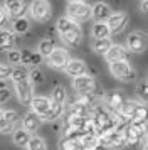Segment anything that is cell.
<instances>
[{"label": "cell", "mask_w": 148, "mask_h": 150, "mask_svg": "<svg viewBox=\"0 0 148 150\" xmlns=\"http://www.w3.org/2000/svg\"><path fill=\"white\" fill-rule=\"evenodd\" d=\"M147 140H148V133H147Z\"/></svg>", "instance_id": "cell-43"}, {"label": "cell", "mask_w": 148, "mask_h": 150, "mask_svg": "<svg viewBox=\"0 0 148 150\" xmlns=\"http://www.w3.org/2000/svg\"><path fill=\"white\" fill-rule=\"evenodd\" d=\"M61 113H62V105H59V103H56L51 100V108H49V113H47L42 120H47V122H52V120H57L61 116Z\"/></svg>", "instance_id": "cell-25"}, {"label": "cell", "mask_w": 148, "mask_h": 150, "mask_svg": "<svg viewBox=\"0 0 148 150\" xmlns=\"http://www.w3.org/2000/svg\"><path fill=\"white\" fill-rule=\"evenodd\" d=\"M111 15H113V14H111L109 5L103 4V2H98V4L93 7V19L96 22H108Z\"/></svg>", "instance_id": "cell-15"}, {"label": "cell", "mask_w": 148, "mask_h": 150, "mask_svg": "<svg viewBox=\"0 0 148 150\" xmlns=\"http://www.w3.org/2000/svg\"><path fill=\"white\" fill-rule=\"evenodd\" d=\"M42 61V56L39 52H34V51H29V49H24L22 51V66L27 68V66H37Z\"/></svg>", "instance_id": "cell-18"}, {"label": "cell", "mask_w": 148, "mask_h": 150, "mask_svg": "<svg viewBox=\"0 0 148 150\" xmlns=\"http://www.w3.org/2000/svg\"><path fill=\"white\" fill-rule=\"evenodd\" d=\"M13 46H15V37H13L12 32H7L5 29H2V34H0V47L2 51H13Z\"/></svg>", "instance_id": "cell-22"}, {"label": "cell", "mask_w": 148, "mask_h": 150, "mask_svg": "<svg viewBox=\"0 0 148 150\" xmlns=\"http://www.w3.org/2000/svg\"><path fill=\"white\" fill-rule=\"evenodd\" d=\"M111 34L108 22H96L93 25V37L94 39H108Z\"/></svg>", "instance_id": "cell-23"}, {"label": "cell", "mask_w": 148, "mask_h": 150, "mask_svg": "<svg viewBox=\"0 0 148 150\" xmlns=\"http://www.w3.org/2000/svg\"><path fill=\"white\" fill-rule=\"evenodd\" d=\"M111 47H113V44H111L109 39H94L93 41V51H96L98 54L106 56Z\"/></svg>", "instance_id": "cell-24"}, {"label": "cell", "mask_w": 148, "mask_h": 150, "mask_svg": "<svg viewBox=\"0 0 148 150\" xmlns=\"http://www.w3.org/2000/svg\"><path fill=\"white\" fill-rule=\"evenodd\" d=\"M12 74H13L12 66H7V64L0 66V78H2V81H7V78H12Z\"/></svg>", "instance_id": "cell-36"}, {"label": "cell", "mask_w": 148, "mask_h": 150, "mask_svg": "<svg viewBox=\"0 0 148 150\" xmlns=\"http://www.w3.org/2000/svg\"><path fill=\"white\" fill-rule=\"evenodd\" d=\"M30 14L37 22H47L51 19V4L44 0H35L30 5Z\"/></svg>", "instance_id": "cell-6"}, {"label": "cell", "mask_w": 148, "mask_h": 150, "mask_svg": "<svg viewBox=\"0 0 148 150\" xmlns=\"http://www.w3.org/2000/svg\"><path fill=\"white\" fill-rule=\"evenodd\" d=\"M7 10H8V17H15V19H22L24 17V10H25V4L20 0H12L5 4Z\"/></svg>", "instance_id": "cell-19"}, {"label": "cell", "mask_w": 148, "mask_h": 150, "mask_svg": "<svg viewBox=\"0 0 148 150\" xmlns=\"http://www.w3.org/2000/svg\"><path fill=\"white\" fill-rule=\"evenodd\" d=\"M54 42L51 41V39H42V41L39 42V54L40 56H46V57H49V56L54 52Z\"/></svg>", "instance_id": "cell-27"}, {"label": "cell", "mask_w": 148, "mask_h": 150, "mask_svg": "<svg viewBox=\"0 0 148 150\" xmlns=\"http://www.w3.org/2000/svg\"><path fill=\"white\" fill-rule=\"evenodd\" d=\"M86 135L84 132H81V130H76V128H69L66 130V133H64V138H69V140H78V142H81V138Z\"/></svg>", "instance_id": "cell-34"}, {"label": "cell", "mask_w": 148, "mask_h": 150, "mask_svg": "<svg viewBox=\"0 0 148 150\" xmlns=\"http://www.w3.org/2000/svg\"><path fill=\"white\" fill-rule=\"evenodd\" d=\"M29 76H30V81H32V83H42V81H44V74L40 73L39 69H32Z\"/></svg>", "instance_id": "cell-38"}, {"label": "cell", "mask_w": 148, "mask_h": 150, "mask_svg": "<svg viewBox=\"0 0 148 150\" xmlns=\"http://www.w3.org/2000/svg\"><path fill=\"white\" fill-rule=\"evenodd\" d=\"M73 86L76 91H79L81 95H93L96 91V81L87 74L81 76V78H76L73 81Z\"/></svg>", "instance_id": "cell-9"}, {"label": "cell", "mask_w": 148, "mask_h": 150, "mask_svg": "<svg viewBox=\"0 0 148 150\" xmlns=\"http://www.w3.org/2000/svg\"><path fill=\"white\" fill-rule=\"evenodd\" d=\"M52 101L59 103V105H64L66 101V89L62 88V86H57V88H54L52 91V98H51Z\"/></svg>", "instance_id": "cell-32"}, {"label": "cell", "mask_w": 148, "mask_h": 150, "mask_svg": "<svg viewBox=\"0 0 148 150\" xmlns=\"http://www.w3.org/2000/svg\"><path fill=\"white\" fill-rule=\"evenodd\" d=\"M121 133L125 135V140H126V143H130V145H138V143H140V140H141L140 137L136 135V132L133 130L131 123H130V125H128L126 128H125L123 132H121Z\"/></svg>", "instance_id": "cell-26"}, {"label": "cell", "mask_w": 148, "mask_h": 150, "mask_svg": "<svg viewBox=\"0 0 148 150\" xmlns=\"http://www.w3.org/2000/svg\"><path fill=\"white\" fill-rule=\"evenodd\" d=\"M15 91H17V96L22 105H32L34 101V86H32V81L30 79H25L22 83H17L15 84Z\"/></svg>", "instance_id": "cell-7"}, {"label": "cell", "mask_w": 148, "mask_h": 150, "mask_svg": "<svg viewBox=\"0 0 148 150\" xmlns=\"http://www.w3.org/2000/svg\"><path fill=\"white\" fill-rule=\"evenodd\" d=\"M27 150H49V149H47L46 142H44L42 138H39V137H32V140H30V143H29Z\"/></svg>", "instance_id": "cell-33"}, {"label": "cell", "mask_w": 148, "mask_h": 150, "mask_svg": "<svg viewBox=\"0 0 148 150\" xmlns=\"http://www.w3.org/2000/svg\"><path fill=\"white\" fill-rule=\"evenodd\" d=\"M128 14L126 12H116L109 17V21H108V25H109V30L111 32H120L123 29L126 27L128 24Z\"/></svg>", "instance_id": "cell-12"}, {"label": "cell", "mask_w": 148, "mask_h": 150, "mask_svg": "<svg viewBox=\"0 0 148 150\" xmlns=\"http://www.w3.org/2000/svg\"><path fill=\"white\" fill-rule=\"evenodd\" d=\"M145 150H148V142H147V143H145Z\"/></svg>", "instance_id": "cell-42"}, {"label": "cell", "mask_w": 148, "mask_h": 150, "mask_svg": "<svg viewBox=\"0 0 148 150\" xmlns=\"http://www.w3.org/2000/svg\"><path fill=\"white\" fill-rule=\"evenodd\" d=\"M121 113L131 122H147L148 120V106L138 101H125V106L121 110Z\"/></svg>", "instance_id": "cell-3"}, {"label": "cell", "mask_w": 148, "mask_h": 150, "mask_svg": "<svg viewBox=\"0 0 148 150\" xmlns=\"http://www.w3.org/2000/svg\"><path fill=\"white\" fill-rule=\"evenodd\" d=\"M125 145H126L125 135L121 132H118V130L104 133L103 137H99V147H103V149H121Z\"/></svg>", "instance_id": "cell-4"}, {"label": "cell", "mask_w": 148, "mask_h": 150, "mask_svg": "<svg viewBox=\"0 0 148 150\" xmlns=\"http://www.w3.org/2000/svg\"><path fill=\"white\" fill-rule=\"evenodd\" d=\"M126 44H128L130 51H133V52H143V49H145V35L140 34V32H133V34L128 35Z\"/></svg>", "instance_id": "cell-16"}, {"label": "cell", "mask_w": 148, "mask_h": 150, "mask_svg": "<svg viewBox=\"0 0 148 150\" xmlns=\"http://www.w3.org/2000/svg\"><path fill=\"white\" fill-rule=\"evenodd\" d=\"M40 118L37 113H34V111H29L25 115V118H24V128L27 130V132H35V130L39 128L40 125Z\"/></svg>", "instance_id": "cell-21"}, {"label": "cell", "mask_w": 148, "mask_h": 150, "mask_svg": "<svg viewBox=\"0 0 148 150\" xmlns=\"http://www.w3.org/2000/svg\"><path fill=\"white\" fill-rule=\"evenodd\" d=\"M81 150H101L99 145H89V147H81Z\"/></svg>", "instance_id": "cell-40"}, {"label": "cell", "mask_w": 148, "mask_h": 150, "mask_svg": "<svg viewBox=\"0 0 148 150\" xmlns=\"http://www.w3.org/2000/svg\"><path fill=\"white\" fill-rule=\"evenodd\" d=\"M30 140H32L30 132H27L25 128L13 130V142H15V145H19V147H29Z\"/></svg>", "instance_id": "cell-20"}, {"label": "cell", "mask_w": 148, "mask_h": 150, "mask_svg": "<svg viewBox=\"0 0 148 150\" xmlns=\"http://www.w3.org/2000/svg\"><path fill=\"white\" fill-rule=\"evenodd\" d=\"M7 98H10V91L7 89L5 81H2V93H0V101L5 103V101H7Z\"/></svg>", "instance_id": "cell-39"}, {"label": "cell", "mask_w": 148, "mask_h": 150, "mask_svg": "<svg viewBox=\"0 0 148 150\" xmlns=\"http://www.w3.org/2000/svg\"><path fill=\"white\" fill-rule=\"evenodd\" d=\"M141 10H143V12H147V14H148V0H147V2H143V4H141Z\"/></svg>", "instance_id": "cell-41"}, {"label": "cell", "mask_w": 148, "mask_h": 150, "mask_svg": "<svg viewBox=\"0 0 148 150\" xmlns=\"http://www.w3.org/2000/svg\"><path fill=\"white\" fill-rule=\"evenodd\" d=\"M64 71L71 78L76 79V78H81V76H86V64L81 61V59H71Z\"/></svg>", "instance_id": "cell-14"}, {"label": "cell", "mask_w": 148, "mask_h": 150, "mask_svg": "<svg viewBox=\"0 0 148 150\" xmlns=\"http://www.w3.org/2000/svg\"><path fill=\"white\" fill-rule=\"evenodd\" d=\"M104 103H106V106L109 110H113L114 113L121 111L123 106H125V100H123L120 91H108L104 95Z\"/></svg>", "instance_id": "cell-10"}, {"label": "cell", "mask_w": 148, "mask_h": 150, "mask_svg": "<svg viewBox=\"0 0 148 150\" xmlns=\"http://www.w3.org/2000/svg\"><path fill=\"white\" fill-rule=\"evenodd\" d=\"M138 95L143 101L148 103V83H140L138 84Z\"/></svg>", "instance_id": "cell-37"}, {"label": "cell", "mask_w": 148, "mask_h": 150, "mask_svg": "<svg viewBox=\"0 0 148 150\" xmlns=\"http://www.w3.org/2000/svg\"><path fill=\"white\" fill-rule=\"evenodd\" d=\"M106 61L108 62H121V61H126V57H128V51L123 46H114L113 44V47L109 49V52H108L106 56Z\"/></svg>", "instance_id": "cell-17"}, {"label": "cell", "mask_w": 148, "mask_h": 150, "mask_svg": "<svg viewBox=\"0 0 148 150\" xmlns=\"http://www.w3.org/2000/svg\"><path fill=\"white\" fill-rule=\"evenodd\" d=\"M57 32H59L61 39L69 44V46H78L81 42V37H82V32H81V27L78 25V22H74L73 19L69 17H61L57 24Z\"/></svg>", "instance_id": "cell-1"}, {"label": "cell", "mask_w": 148, "mask_h": 150, "mask_svg": "<svg viewBox=\"0 0 148 150\" xmlns=\"http://www.w3.org/2000/svg\"><path fill=\"white\" fill-rule=\"evenodd\" d=\"M131 127H133V130L136 132V135L140 137V138H143V135L147 137V133H148L147 122H141V120H138V122H131Z\"/></svg>", "instance_id": "cell-30"}, {"label": "cell", "mask_w": 148, "mask_h": 150, "mask_svg": "<svg viewBox=\"0 0 148 150\" xmlns=\"http://www.w3.org/2000/svg\"><path fill=\"white\" fill-rule=\"evenodd\" d=\"M25 79H29L27 78V71L24 66H17V68H13V74H12V81L17 84V83H22L25 81Z\"/></svg>", "instance_id": "cell-29"}, {"label": "cell", "mask_w": 148, "mask_h": 150, "mask_svg": "<svg viewBox=\"0 0 148 150\" xmlns=\"http://www.w3.org/2000/svg\"><path fill=\"white\" fill-rule=\"evenodd\" d=\"M27 29H29V21H27L25 17L13 21V30L17 34H24V32H27Z\"/></svg>", "instance_id": "cell-31"}, {"label": "cell", "mask_w": 148, "mask_h": 150, "mask_svg": "<svg viewBox=\"0 0 148 150\" xmlns=\"http://www.w3.org/2000/svg\"><path fill=\"white\" fill-rule=\"evenodd\" d=\"M8 62L10 64H22V51H10L8 52Z\"/></svg>", "instance_id": "cell-35"}, {"label": "cell", "mask_w": 148, "mask_h": 150, "mask_svg": "<svg viewBox=\"0 0 148 150\" xmlns=\"http://www.w3.org/2000/svg\"><path fill=\"white\" fill-rule=\"evenodd\" d=\"M59 150H81V142H78V140H69V138H62L59 142Z\"/></svg>", "instance_id": "cell-28"}, {"label": "cell", "mask_w": 148, "mask_h": 150, "mask_svg": "<svg viewBox=\"0 0 148 150\" xmlns=\"http://www.w3.org/2000/svg\"><path fill=\"white\" fill-rule=\"evenodd\" d=\"M69 56H67V51L62 47H56L54 52L49 57H47V64L54 69H66V66L69 64Z\"/></svg>", "instance_id": "cell-8"}, {"label": "cell", "mask_w": 148, "mask_h": 150, "mask_svg": "<svg viewBox=\"0 0 148 150\" xmlns=\"http://www.w3.org/2000/svg\"><path fill=\"white\" fill-rule=\"evenodd\" d=\"M30 106H32L34 113H37L40 118H44V116L49 113V108H51V100L46 98V96H35Z\"/></svg>", "instance_id": "cell-13"}, {"label": "cell", "mask_w": 148, "mask_h": 150, "mask_svg": "<svg viewBox=\"0 0 148 150\" xmlns=\"http://www.w3.org/2000/svg\"><path fill=\"white\" fill-rule=\"evenodd\" d=\"M20 115L13 110H8V111H2V118H0V128H2V133H7L8 130L13 128L15 123H19Z\"/></svg>", "instance_id": "cell-11"}, {"label": "cell", "mask_w": 148, "mask_h": 150, "mask_svg": "<svg viewBox=\"0 0 148 150\" xmlns=\"http://www.w3.org/2000/svg\"><path fill=\"white\" fill-rule=\"evenodd\" d=\"M67 15L74 22H82L87 21L89 17H93V7H89L86 2L81 0H73L67 4Z\"/></svg>", "instance_id": "cell-2"}, {"label": "cell", "mask_w": 148, "mask_h": 150, "mask_svg": "<svg viewBox=\"0 0 148 150\" xmlns=\"http://www.w3.org/2000/svg\"><path fill=\"white\" fill-rule=\"evenodd\" d=\"M101 150H103V149H101Z\"/></svg>", "instance_id": "cell-44"}, {"label": "cell", "mask_w": 148, "mask_h": 150, "mask_svg": "<svg viewBox=\"0 0 148 150\" xmlns=\"http://www.w3.org/2000/svg\"><path fill=\"white\" fill-rule=\"evenodd\" d=\"M109 69H111V74L114 78H118L121 81H133L135 79V71L131 69V66L128 64L126 61H121V62H113L109 64Z\"/></svg>", "instance_id": "cell-5"}]
</instances>
